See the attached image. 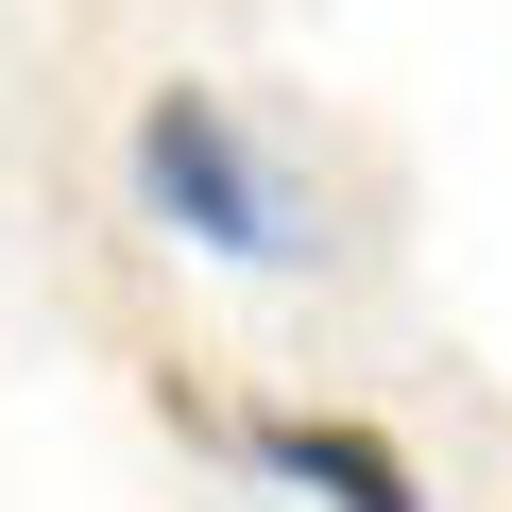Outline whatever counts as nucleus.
Wrapping results in <instances>:
<instances>
[{
  "label": "nucleus",
  "mask_w": 512,
  "mask_h": 512,
  "mask_svg": "<svg viewBox=\"0 0 512 512\" xmlns=\"http://www.w3.org/2000/svg\"><path fill=\"white\" fill-rule=\"evenodd\" d=\"M222 444L256 478H291L308 512H427V461L376 427V410H222Z\"/></svg>",
  "instance_id": "2"
},
{
  "label": "nucleus",
  "mask_w": 512,
  "mask_h": 512,
  "mask_svg": "<svg viewBox=\"0 0 512 512\" xmlns=\"http://www.w3.org/2000/svg\"><path fill=\"white\" fill-rule=\"evenodd\" d=\"M137 205L188 239V256H222V274H308V188L274 171V137H256L222 86H154L137 103Z\"/></svg>",
  "instance_id": "1"
}]
</instances>
